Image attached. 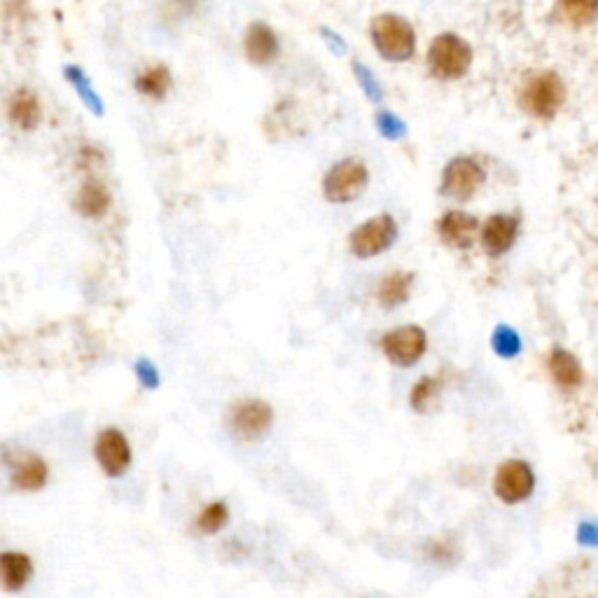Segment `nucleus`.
Returning <instances> with one entry per match:
<instances>
[{
	"label": "nucleus",
	"instance_id": "nucleus-14",
	"mask_svg": "<svg viewBox=\"0 0 598 598\" xmlns=\"http://www.w3.org/2000/svg\"><path fill=\"white\" fill-rule=\"evenodd\" d=\"M8 117L17 129L33 131L40 124V101L31 89H17L10 96Z\"/></svg>",
	"mask_w": 598,
	"mask_h": 598
},
{
	"label": "nucleus",
	"instance_id": "nucleus-8",
	"mask_svg": "<svg viewBox=\"0 0 598 598\" xmlns=\"http://www.w3.org/2000/svg\"><path fill=\"white\" fill-rule=\"evenodd\" d=\"M484 183V171L475 159L456 157L454 162L447 164L442 176V192L447 197H454L458 201L470 199Z\"/></svg>",
	"mask_w": 598,
	"mask_h": 598
},
{
	"label": "nucleus",
	"instance_id": "nucleus-7",
	"mask_svg": "<svg viewBox=\"0 0 598 598\" xmlns=\"http://www.w3.org/2000/svg\"><path fill=\"white\" fill-rule=\"evenodd\" d=\"M535 484V477L528 463L524 461H505L500 465L496 477H493V489L496 496L507 505L521 503L531 496Z\"/></svg>",
	"mask_w": 598,
	"mask_h": 598
},
{
	"label": "nucleus",
	"instance_id": "nucleus-19",
	"mask_svg": "<svg viewBox=\"0 0 598 598\" xmlns=\"http://www.w3.org/2000/svg\"><path fill=\"white\" fill-rule=\"evenodd\" d=\"M549 372H552L554 381L561 388H577L582 381L580 365H577V360L568 351H554L549 356Z\"/></svg>",
	"mask_w": 598,
	"mask_h": 598
},
{
	"label": "nucleus",
	"instance_id": "nucleus-3",
	"mask_svg": "<svg viewBox=\"0 0 598 598\" xmlns=\"http://www.w3.org/2000/svg\"><path fill=\"white\" fill-rule=\"evenodd\" d=\"M566 101V87L556 73H535L524 82L519 92V103L528 115L549 120L559 113Z\"/></svg>",
	"mask_w": 598,
	"mask_h": 598
},
{
	"label": "nucleus",
	"instance_id": "nucleus-5",
	"mask_svg": "<svg viewBox=\"0 0 598 598\" xmlns=\"http://www.w3.org/2000/svg\"><path fill=\"white\" fill-rule=\"evenodd\" d=\"M395 239H398V225H395V220L391 215H377V218L363 222V225L351 234L349 248L356 257H374L391 248Z\"/></svg>",
	"mask_w": 598,
	"mask_h": 598
},
{
	"label": "nucleus",
	"instance_id": "nucleus-23",
	"mask_svg": "<svg viewBox=\"0 0 598 598\" xmlns=\"http://www.w3.org/2000/svg\"><path fill=\"white\" fill-rule=\"evenodd\" d=\"M229 519V510L225 503H211L206 510H201L199 519H197V528L201 533H218L222 526L227 524Z\"/></svg>",
	"mask_w": 598,
	"mask_h": 598
},
{
	"label": "nucleus",
	"instance_id": "nucleus-26",
	"mask_svg": "<svg viewBox=\"0 0 598 598\" xmlns=\"http://www.w3.org/2000/svg\"><path fill=\"white\" fill-rule=\"evenodd\" d=\"M377 127H379L381 134H384L386 138H393V141H395V138H402L407 134L405 122H402L398 115L386 113V110H381V113L377 115Z\"/></svg>",
	"mask_w": 598,
	"mask_h": 598
},
{
	"label": "nucleus",
	"instance_id": "nucleus-6",
	"mask_svg": "<svg viewBox=\"0 0 598 598\" xmlns=\"http://www.w3.org/2000/svg\"><path fill=\"white\" fill-rule=\"evenodd\" d=\"M381 346H384V353L391 363L400 367H412L426 353L428 337L419 325H402V328L388 332Z\"/></svg>",
	"mask_w": 598,
	"mask_h": 598
},
{
	"label": "nucleus",
	"instance_id": "nucleus-11",
	"mask_svg": "<svg viewBox=\"0 0 598 598\" xmlns=\"http://www.w3.org/2000/svg\"><path fill=\"white\" fill-rule=\"evenodd\" d=\"M246 59L255 66H267L278 57V38L274 29L264 22H253L243 38Z\"/></svg>",
	"mask_w": 598,
	"mask_h": 598
},
{
	"label": "nucleus",
	"instance_id": "nucleus-4",
	"mask_svg": "<svg viewBox=\"0 0 598 598\" xmlns=\"http://www.w3.org/2000/svg\"><path fill=\"white\" fill-rule=\"evenodd\" d=\"M367 180H370V173H367L363 162L344 159V162L332 166V171L325 176L323 192L332 204H349L365 192Z\"/></svg>",
	"mask_w": 598,
	"mask_h": 598
},
{
	"label": "nucleus",
	"instance_id": "nucleus-25",
	"mask_svg": "<svg viewBox=\"0 0 598 598\" xmlns=\"http://www.w3.org/2000/svg\"><path fill=\"white\" fill-rule=\"evenodd\" d=\"M353 73H356V78L360 82V87H363V92L367 94V99L370 101H381L384 99V92H381V85L377 82V78H374L370 68H367L365 64H353Z\"/></svg>",
	"mask_w": 598,
	"mask_h": 598
},
{
	"label": "nucleus",
	"instance_id": "nucleus-24",
	"mask_svg": "<svg viewBox=\"0 0 598 598\" xmlns=\"http://www.w3.org/2000/svg\"><path fill=\"white\" fill-rule=\"evenodd\" d=\"M437 391H440V379H421L419 384L414 386L409 402H412V407L416 409V412L423 414L430 407V402H433Z\"/></svg>",
	"mask_w": 598,
	"mask_h": 598
},
{
	"label": "nucleus",
	"instance_id": "nucleus-12",
	"mask_svg": "<svg viewBox=\"0 0 598 598\" xmlns=\"http://www.w3.org/2000/svg\"><path fill=\"white\" fill-rule=\"evenodd\" d=\"M519 222L512 215H493V218L486 220L482 241L484 248L489 250L491 255H503L505 250L512 248L514 239H517Z\"/></svg>",
	"mask_w": 598,
	"mask_h": 598
},
{
	"label": "nucleus",
	"instance_id": "nucleus-21",
	"mask_svg": "<svg viewBox=\"0 0 598 598\" xmlns=\"http://www.w3.org/2000/svg\"><path fill=\"white\" fill-rule=\"evenodd\" d=\"M136 89L143 96H150V99H164L166 92L171 89V73L164 64H157L143 71L136 78Z\"/></svg>",
	"mask_w": 598,
	"mask_h": 598
},
{
	"label": "nucleus",
	"instance_id": "nucleus-17",
	"mask_svg": "<svg viewBox=\"0 0 598 598\" xmlns=\"http://www.w3.org/2000/svg\"><path fill=\"white\" fill-rule=\"evenodd\" d=\"M412 283H414V274H409V271H395V274H388L386 278H381L377 290L381 307L393 309V307H400V304H405Z\"/></svg>",
	"mask_w": 598,
	"mask_h": 598
},
{
	"label": "nucleus",
	"instance_id": "nucleus-30",
	"mask_svg": "<svg viewBox=\"0 0 598 598\" xmlns=\"http://www.w3.org/2000/svg\"><path fill=\"white\" fill-rule=\"evenodd\" d=\"M178 5H180V10H192V8H197L199 0H178Z\"/></svg>",
	"mask_w": 598,
	"mask_h": 598
},
{
	"label": "nucleus",
	"instance_id": "nucleus-28",
	"mask_svg": "<svg viewBox=\"0 0 598 598\" xmlns=\"http://www.w3.org/2000/svg\"><path fill=\"white\" fill-rule=\"evenodd\" d=\"M136 372H138V379L143 381V386H148V388H157L159 386L157 370L148 363V360H141V363H136Z\"/></svg>",
	"mask_w": 598,
	"mask_h": 598
},
{
	"label": "nucleus",
	"instance_id": "nucleus-16",
	"mask_svg": "<svg viewBox=\"0 0 598 598\" xmlns=\"http://www.w3.org/2000/svg\"><path fill=\"white\" fill-rule=\"evenodd\" d=\"M75 208L85 215V218H103L110 208V194L99 180H87L80 187L78 199H75Z\"/></svg>",
	"mask_w": 598,
	"mask_h": 598
},
{
	"label": "nucleus",
	"instance_id": "nucleus-29",
	"mask_svg": "<svg viewBox=\"0 0 598 598\" xmlns=\"http://www.w3.org/2000/svg\"><path fill=\"white\" fill-rule=\"evenodd\" d=\"M321 33H323V40L330 45L332 52H335V54H344L346 52V43L342 38L335 36V33H332L330 29H321Z\"/></svg>",
	"mask_w": 598,
	"mask_h": 598
},
{
	"label": "nucleus",
	"instance_id": "nucleus-20",
	"mask_svg": "<svg viewBox=\"0 0 598 598\" xmlns=\"http://www.w3.org/2000/svg\"><path fill=\"white\" fill-rule=\"evenodd\" d=\"M556 12L570 26L594 24L598 17V0H559Z\"/></svg>",
	"mask_w": 598,
	"mask_h": 598
},
{
	"label": "nucleus",
	"instance_id": "nucleus-15",
	"mask_svg": "<svg viewBox=\"0 0 598 598\" xmlns=\"http://www.w3.org/2000/svg\"><path fill=\"white\" fill-rule=\"evenodd\" d=\"M47 482V465L38 456H24L12 468V484L19 491H40Z\"/></svg>",
	"mask_w": 598,
	"mask_h": 598
},
{
	"label": "nucleus",
	"instance_id": "nucleus-13",
	"mask_svg": "<svg viewBox=\"0 0 598 598\" xmlns=\"http://www.w3.org/2000/svg\"><path fill=\"white\" fill-rule=\"evenodd\" d=\"M477 227H479L477 218H472V215L461 213V211L447 213L440 220V225H437L442 241L447 243V246H454V248L472 246V239H475Z\"/></svg>",
	"mask_w": 598,
	"mask_h": 598
},
{
	"label": "nucleus",
	"instance_id": "nucleus-9",
	"mask_svg": "<svg viewBox=\"0 0 598 598\" xmlns=\"http://www.w3.org/2000/svg\"><path fill=\"white\" fill-rule=\"evenodd\" d=\"M271 421H274V412H271V407L262 400L239 402V405L232 409V416H229V426H232L234 435L248 442L260 440L271 428Z\"/></svg>",
	"mask_w": 598,
	"mask_h": 598
},
{
	"label": "nucleus",
	"instance_id": "nucleus-27",
	"mask_svg": "<svg viewBox=\"0 0 598 598\" xmlns=\"http://www.w3.org/2000/svg\"><path fill=\"white\" fill-rule=\"evenodd\" d=\"M493 346H496V351L503 353V356H512V353L519 351V339L512 330L500 328L496 337H493Z\"/></svg>",
	"mask_w": 598,
	"mask_h": 598
},
{
	"label": "nucleus",
	"instance_id": "nucleus-22",
	"mask_svg": "<svg viewBox=\"0 0 598 598\" xmlns=\"http://www.w3.org/2000/svg\"><path fill=\"white\" fill-rule=\"evenodd\" d=\"M64 75H66V80L71 82V85L75 87V92L80 94V99L85 101V106L89 110H92V113L103 115V101H101V96L94 92L92 82H89L85 71H82V68H78V66H66Z\"/></svg>",
	"mask_w": 598,
	"mask_h": 598
},
{
	"label": "nucleus",
	"instance_id": "nucleus-10",
	"mask_svg": "<svg viewBox=\"0 0 598 598\" xmlns=\"http://www.w3.org/2000/svg\"><path fill=\"white\" fill-rule=\"evenodd\" d=\"M96 461L110 477H122L131 463V449L127 437L120 430H103L96 440Z\"/></svg>",
	"mask_w": 598,
	"mask_h": 598
},
{
	"label": "nucleus",
	"instance_id": "nucleus-18",
	"mask_svg": "<svg viewBox=\"0 0 598 598\" xmlns=\"http://www.w3.org/2000/svg\"><path fill=\"white\" fill-rule=\"evenodd\" d=\"M0 570H3V587L8 591L24 589L33 573V563L26 554L5 552L0 556Z\"/></svg>",
	"mask_w": 598,
	"mask_h": 598
},
{
	"label": "nucleus",
	"instance_id": "nucleus-2",
	"mask_svg": "<svg viewBox=\"0 0 598 598\" xmlns=\"http://www.w3.org/2000/svg\"><path fill=\"white\" fill-rule=\"evenodd\" d=\"M472 47L456 33H440L428 47V68L437 80H458L470 71Z\"/></svg>",
	"mask_w": 598,
	"mask_h": 598
},
{
	"label": "nucleus",
	"instance_id": "nucleus-1",
	"mask_svg": "<svg viewBox=\"0 0 598 598\" xmlns=\"http://www.w3.org/2000/svg\"><path fill=\"white\" fill-rule=\"evenodd\" d=\"M372 43L386 61L402 64L409 61L416 52L414 26L400 15H379L370 24Z\"/></svg>",
	"mask_w": 598,
	"mask_h": 598
}]
</instances>
